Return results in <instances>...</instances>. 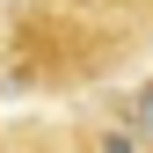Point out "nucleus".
Instances as JSON below:
<instances>
[{"label": "nucleus", "mask_w": 153, "mask_h": 153, "mask_svg": "<svg viewBox=\"0 0 153 153\" xmlns=\"http://www.w3.org/2000/svg\"><path fill=\"white\" fill-rule=\"evenodd\" d=\"M0 7H7V0H0Z\"/></svg>", "instance_id": "obj_2"}, {"label": "nucleus", "mask_w": 153, "mask_h": 153, "mask_svg": "<svg viewBox=\"0 0 153 153\" xmlns=\"http://www.w3.org/2000/svg\"><path fill=\"white\" fill-rule=\"evenodd\" d=\"M73 15H117V22L146 29L153 22V0H73Z\"/></svg>", "instance_id": "obj_1"}]
</instances>
